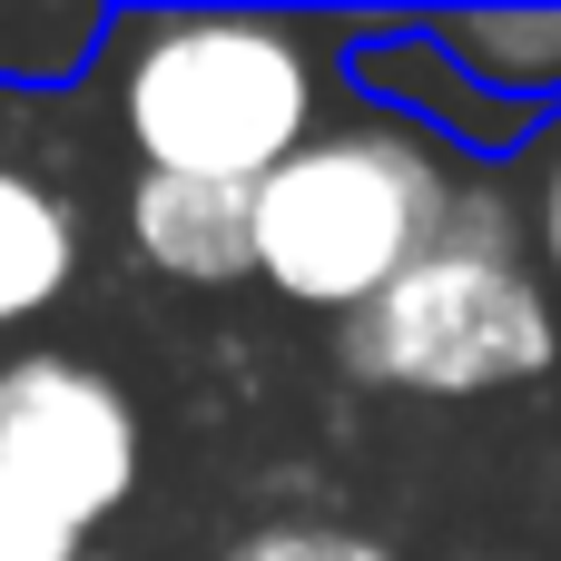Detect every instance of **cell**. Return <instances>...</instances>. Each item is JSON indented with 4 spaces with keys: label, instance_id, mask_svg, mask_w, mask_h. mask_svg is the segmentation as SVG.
<instances>
[{
    "label": "cell",
    "instance_id": "obj_9",
    "mask_svg": "<svg viewBox=\"0 0 561 561\" xmlns=\"http://www.w3.org/2000/svg\"><path fill=\"white\" fill-rule=\"evenodd\" d=\"M217 561H404L385 533L365 523H325V513H276V523H247Z\"/></svg>",
    "mask_w": 561,
    "mask_h": 561
},
{
    "label": "cell",
    "instance_id": "obj_13",
    "mask_svg": "<svg viewBox=\"0 0 561 561\" xmlns=\"http://www.w3.org/2000/svg\"><path fill=\"white\" fill-rule=\"evenodd\" d=\"M89 561H128V552H89Z\"/></svg>",
    "mask_w": 561,
    "mask_h": 561
},
{
    "label": "cell",
    "instance_id": "obj_8",
    "mask_svg": "<svg viewBox=\"0 0 561 561\" xmlns=\"http://www.w3.org/2000/svg\"><path fill=\"white\" fill-rule=\"evenodd\" d=\"M434 39L513 108L561 118V10H444Z\"/></svg>",
    "mask_w": 561,
    "mask_h": 561
},
{
    "label": "cell",
    "instance_id": "obj_10",
    "mask_svg": "<svg viewBox=\"0 0 561 561\" xmlns=\"http://www.w3.org/2000/svg\"><path fill=\"white\" fill-rule=\"evenodd\" d=\"M444 247H473V256H533L523 178H513V168H463L454 217H444Z\"/></svg>",
    "mask_w": 561,
    "mask_h": 561
},
{
    "label": "cell",
    "instance_id": "obj_3",
    "mask_svg": "<svg viewBox=\"0 0 561 561\" xmlns=\"http://www.w3.org/2000/svg\"><path fill=\"white\" fill-rule=\"evenodd\" d=\"M148 483V414L138 394L69 355L10 345L0 355V561H89L99 533Z\"/></svg>",
    "mask_w": 561,
    "mask_h": 561
},
{
    "label": "cell",
    "instance_id": "obj_11",
    "mask_svg": "<svg viewBox=\"0 0 561 561\" xmlns=\"http://www.w3.org/2000/svg\"><path fill=\"white\" fill-rule=\"evenodd\" d=\"M513 178H523V217H533V266L552 276V296H561V118L533 128V148L513 158Z\"/></svg>",
    "mask_w": 561,
    "mask_h": 561
},
{
    "label": "cell",
    "instance_id": "obj_12",
    "mask_svg": "<svg viewBox=\"0 0 561 561\" xmlns=\"http://www.w3.org/2000/svg\"><path fill=\"white\" fill-rule=\"evenodd\" d=\"M463 561H503V552H463Z\"/></svg>",
    "mask_w": 561,
    "mask_h": 561
},
{
    "label": "cell",
    "instance_id": "obj_5",
    "mask_svg": "<svg viewBox=\"0 0 561 561\" xmlns=\"http://www.w3.org/2000/svg\"><path fill=\"white\" fill-rule=\"evenodd\" d=\"M345 99L355 108H385L404 128H424L434 148H454L463 168H513L533 148V108L493 99L444 39L434 20H345Z\"/></svg>",
    "mask_w": 561,
    "mask_h": 561
},
{
    "label": "cell",
    "instance_id": "obj_4",
    "mask_svg": "<svg viewBox=\"0 0 561 561\" xmlns=\"http://www.w3.org/2000/svg\"><path fill=\"white\" fill-rule=\"evenodd\" d=\"M335 355L365 394H414V404L523 394L561 365V296L533 256L434 247L394 296L335 325Z\"/></svg>",
    "mask_w": 561,
    "mask_h": 561
},
{
    "label": "cell",
    "instance_id": "obj_2",
    "mask_svg": "<svg viewBox=\"0 0 561 561\" xmlns=\"http://www.w3.org/2000/svg\"><path fill=\"white\" fill-rule=\"evenodd\" d=\"M454 187H463L454 148L345 99V118H325L256 187V276L286 306L355 325L375 296H394L444 247Z\"/></svg>",
    "mask_w": 561,
    "mask_h": 561
},
{
    "label": "cell",
    "instance_id": "obj_1",
    "mask_svg": "<svg viewBox=\"0 0 561 561\" xmlns=\"http://www.w3.org/2000/svg\"><path fill=\"white\" fill-rule=\"evenodd\" d=\"M89 89L138 178L266 187L325 118H345V20L118 10Z\"/></svg>",
    "mask_w": 561,
    "mask_h": 561
},
{
    "label": "cell",
    "instance_id": "obj_6",
    "mask_svg": "<svg viewBox=\"0 0 561 561\" xmlns=\"http://www.w3.org/2000/svg\"><path fill=\"white\" fill-rule=\"evenodd\" d=\"M118 237L168 286H247L256 276V187L207 178H138L118 187Z\"/></svg>",
    "mask_w": 561,
    "mask_h": 561
},
{
    "label": "cell",
    "instance_id": "obj_7",
    "mask_svg": "<svg viewBox=\"0 0 561 561\" xmlns=\"http://www.w3.org/2000/svg\"><path fill=\"white\" fill-rule=\"evenodd\" d=\"M89 266V207L0 138V335L59 316V296Z\"/></svg>",
    "mask_w": 561,
    "mask_h": 561
}]
</instances>
